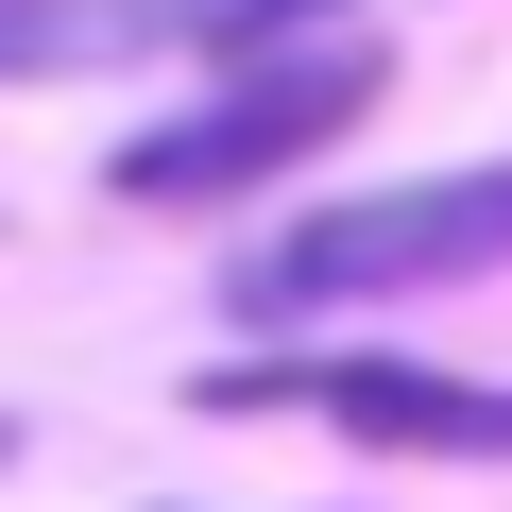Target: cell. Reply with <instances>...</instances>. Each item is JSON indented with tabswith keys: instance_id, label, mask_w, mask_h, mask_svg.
<instances>
[{
	"instance_id": "6da1fadb",
	"label": "cell",
	"mask_w": 512,
	"mask_h": 512,
	"mask_svg": "<svg viewBox=\"0 0 512 512\" xmlns=\"http://www.w3.org/2000/svg\"><path fill=\"white\" fill-rule=\"evenodd\" d=\"M478 274H512V154L410 171V188H359V205H308L239 274V308H393V291H478Z\"/></svg>"
},
{
	"instance_id": "7a4b0ae2",
	"label": "cell",
	"mask_w": 512,
	"mask_h": 512,
	"mask_svg": "<svg viewBox=\"0 0 512 512\" xmlns=\"http://www.w3.org/2000/svg\"><path fill=\"white\" fill-rule=\"evenodd\" d=\"M376 86H393L376 35H325V52H274V69H222L188 120H154V137L120 154V205H239V188L308 171L325 137H359Z\"/></svg>"
},
{
	"instance_id": "3957f363",
	"label": "cell",
	"mask_w": 512,
	"mask_h": 512,
	"mask_svg": "<svg viewBox=\"0 0 512 512\" xmlns=\"http://www.w3.org/2000/svg\"><path fill=\"white\" fill-rule=\"evenodd\" d=\"M325 427L342 444H393V461H512V393L495 376H427V359H308Z\"/></svg>"
},
{
	"instance_id": "277c9868",
	"label": "cell",
	"mask_w": 512,
	"mask_h": 512,
	"mask_svg": "<svg viewBox=\"0 0 512 512\" xmlns=\"http://www.w3.org/2000/svg\"><path fill=\"white\" fill-rule=\"evenodd\" d=\"M154 35H205V0H0V86H52V69H120Z\"/></svg>"
},
{
	"instance_id": "5b68a950",
	"label": "cell",
	"mask_w": 512,
	"mask_h": 512,
	"mask_svg": "<svg viewBox=\"0 0 512 512\" xmlns=\"http://www.w3.org/2000/svg\"><path fill=\"white\" fill-rule=\"evenodd\" d=\"M325 18H359V0H205V52L274 69V52H325Z\"/></svg>"
},
{
	"instance_id": "8992f818",
	"label": "cell",
	"mask_w": 512,
	"mask_h": 512,
	"mask_svg": "<svg viewBox=\"0 0 512 512\" xmlns=\"http://www.w3.org/2000/svg\"><path fill=\"white\" fill-rule=\"evenodd\" d=\"M0 461H18V410H0Z\"/></svg>"
}]
</instances>
